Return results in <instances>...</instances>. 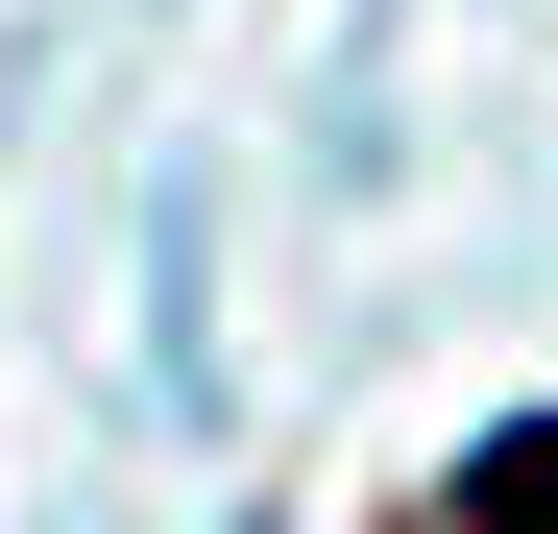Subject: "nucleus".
I'll list each match as a JSON object with an SVG mask.
<instances>
[{
    "label": "nucleus",
    "instance_id": "1",
    "mask_svg": "<svg viewBox=\"0 0 558 534\" xmlns=\"http://www.w3.org/2000/svg\"><path fill=\"white\" fill-rule=\"evenodd\" d=\"M486 534H558V413H534V462L486 486Z\"/></svg>",
    "mask_w": 558,
    "mask_h": 534
}]
</instances>
